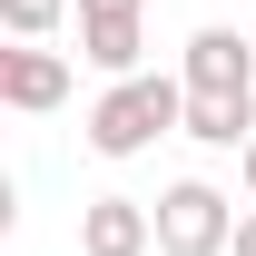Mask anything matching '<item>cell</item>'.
<instances>
[{
  "instance_id": "cell-5",
  "label": "cell",
  "mask_w": 256,
  "mask_h": 256,
  "mask_svg": "<svg viewBox=\"0 0 256 256\" xmlns=\"http://www.w3.org/2000/svg\"><path fill=\"white\" fill-rule=\"evenodd\" d=\"M158 246V217L138 197H89L79 207V256H148Z\"/></svg>"
},
{
  "instance_id": "cell-10",
  "label": "cell",
  "mask_w": 256,
  "mask_h": 256,
  "mask_svg": "<svg viewBox=\"0 0 256 256\" xmlns=\"http://www.w3.org/2000/svg\"><path fill=\"white\" fill-rule=\"evenodd\" d=\"M226 256H256V207L236 217V246H226Z\"/></svg>"
},
{
  "instance_id": "cell-11",
  "label": "cell",
  "mask_w": 256,
  "mask_h": 256,
  "mask_svg": "<svg viewBox=\"0 0 256 256\" xmlns=\"http://www.w3.org/2000/svg\"><path fill=\"white\" fill-rule=\"evenodd\" d=\"M236 178H246V207H256V138H246V158H236Z\"/></svg>"
},
{
  "instance_id": "cell-7",
  "label": "cell",
  "mask_w": 256,
  "mask_h": 256,
  "mask_svg": "<svg viewBox=\"0 0 256 256\" xmlns=\"http://www.w3.org/2000/svg\"><path fill=\"white\" fill-rule=\"evenodd\" d=\"M138 50H148L138 20H79V60L108 69V79H138Z\"/></svg>"
},
{
  "instance_id": "cell-1",
  "label": "cell",
  "mask_w": 256,
  "mask_h": 256,
  "mask_svg": "<svg viewBox=\"0 0 256 256\" xmlns=\"http://www.w3.org/2000/svg\"><path fill=\"white\" fill-rule=\"evenodd\" d=\"M158 138H188V79L138 69V79H108V89L89 98V148L98 158H138V148H158Z\"/></svg>"
},
{
  "instance_id": "cell-3",
  "label": "cell",
  "mask_w": 256,
  "mask_h": 256,
  "mask_svg": "<svg viewBox=\"0 0 256 256\" xmlns=\"http://www.w3.org/2000/svg\"><path fill=\"white\" fill-rule=\"evenodd\" d=\"M178 79H188V98H256V40H236V30H197L188 60H178Z\"/></svg>"
},
{
  "instance_id": "cell-8",
  "label": "cell",
  "mask_w": 256,
  "mask_h": 256,
  "mask_svg": "<svg viewBox=\"0 0 256 256\" xmlns=\"http://www.w3.org/2000/svg\"><path fill=\"white\" fill-rule=\"evenodd\" d=\"M0 20H10V40H50L69 20V0H0Z\"/></svg>"
},
{
  "instance_id": "cell-4",
  "label": "cell",
  "mask_w": 256,
  "mask_h": 256,
  "mask_svg": "<svg viewBox=\"0 0 256 256\" xmlns=\"http://www.w3.org/2000/svg\"><path fill=\"white\" fill-rule=\"evenodd\" d=\"M0 98H10L20 118L60 108V98H69V60H60V50H40V40H10V50H0Z\"/></svg>"
},
{
  "instance_id": "cell-9",
  "label": "cell",
  "mask_w": 256,
  "mask_h": 256,
  "mask_svg": "<svg viewBox=\"0 0 256 256\" xmlns=\"http://www.w3.org/2000/svg\"><path fill=\"white\" fill-rule=\"evenodd\" d=\"M148 0H79V20H138Z\"/></svg>"
},
{
  "instance_id": "cell-6",
  "label": "cell",
  "mask_w": 256,
  "mask_h": 256,
  "mask_svg": "<svg viewBox=\"0 0 256 256\" xmlns=\"http://www.w3.org/2000/svg\"><path fill=\"white\" fill-rule=\"evenodd\" d=\"M188 138H197V148H236V158H246L256 98H188Z\"/></svg>"
},
{
  "instance_id": "cell-2",
  "label": "cell",
  "mask_w": 256,
  "mask_h": 256,
  "mask_svg": "<svg viewBox=\"0 0 256 256\" xmlns=\"http://www.w3.org/2000/svg\"><path fill=\"white\" fill-rule=\"evenodd\" d=\"M148 217H158V256H226L246 207H236V197H217L207 178H178V188H158V207H148Z\"/></svg>"
}]
</instances>
